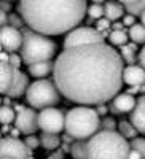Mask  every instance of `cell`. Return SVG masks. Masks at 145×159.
Returning <instances> with one entry per match:
<instances>
[{
    "label": "cell",
    "instance_id": "cell-31",
    "mask_svg": "<svg viewBox=\"0 0 145 159\" xmlns=\"http://www.w3.org/2000/svg\"><path fill=\"white\" fill-rule=\"evenodd\" d=\"M26 143L29 145V148H32V150H37L38 147H40V137H35L34 134H30V135H27V139L24 140Z\"/></svg>",
    "mask_w": 145,
    "mask_h": 159
},
{
    "label": "cell",
    "instance_id": "cell-42",
    "mask_svg": "<svg viewBox=\"0 0 145 159\" xmlns=\"http://www.w3.org/2000/svg\"><path fill=\"white\" fill-rule=\"evenodd\" d=\"M91 2H93V3H105V2H107V0H91Z\"/></svg>",
    "mask_w": 145,
    "mask_h": 159
},
{
    "label": "cell",
    "instance_id": "cell-36",
    "mask_svg": "<svg viewBox=\"0 0 145 159\" xmlns=\"http://www.w3.org/2000/svg\"><path fill=\"white\" fill-rule=\"evenodd\" d=\"M96 111L99 113V115H105V113H107L109 111V108H107V105H105V103H101V105H96Z\"/></svg>",
    "mask_w": 145,
    "mask_h": 159
},
{
    "label": "cell",
    "instance_id": "cell-38",
    "mask_svg": "<svg viewBox=\"0 0 145 159\" xmlns=\"http://www.w3.org/2000/svg\"><path fill=\"white\" fill-rule=\"evenodd\" d=\"M139 62H140V65H142V67L145 69V45H143V48L140 49V52H139Z\"/></svg>",
    "mask_w": 145,
    "mask_h": 159
},
{
    "label": "cell",
    "instance_id": "cell-2",
    "mask_svg": "<svg viewBox=\"0 0 145 159\" xmlns=\"http://www.w3.org/2000/svg\"><path fill=\"white\" fill-rule=\"evenodd\" d=\"M27 27L45 35H62L78 27L88 15V0H19Z\"/></svg>",
    "mask_w": 145,
    "mask_h": 159
},
{
    "label": "cell",
    "instance_id": "cell-1",
    "mask_svg": "<svg viewBox=\"0 0 145 159\" xmlns=\"http://www.w3.org/2000/svg\"><path fill=\"white\" fill-rule=\"evenodd\" d=\"M123 70L121 54L102 42L65 48L54 62L53 80L67 100L96 107L120 92Z\"/></svg>",
    "mask_w": 145,
    "mask_h": 159
},
{
    "label": "cell",
    "instance_id": "cell-33",
    "mask_svg": "<svg viewBox=\"0 0 145 159\" xmlns=\"http://www.w3.org/2000/svg\"><path fill=\"white\" fill-rule=\"evenodd\" d=\"M11 65H13V67H16V69H19L21 67V64L24 62L22 61V57H21V54L18 56L16 54V52H10V61H8Z\"/></svg>",
    "mask_w": 145,
    "mask_h": 159
},
{
    "label": "cell",
    "instance_id": "cell-14",
    "mask_svg": "<svg viewBox=\"0 0 145 159\" xmlns=\"http://www.w3.org/2000/svg\"><path fill=\"white\" fill-rule=\"evenodd\" d=\"M27 89H29V78L24 72H21L18 69L16 75H15V80H13V83H11V86H10V89H8V92L5 96H8L11 99H18L22 94H26Z\"/></svg>",
    "mask_w": 145,
    "mask_h": 159
},
{
    "label": "cell",
    "instance_id": "cell-27",
    "mask_svg": "<svg viewBox=\"0 0 145 159\" xmlns=\"http://www.w3.org/2000/svg\"><path fill=\"white\" fill-rule=\"evenodd\" d=\"M124 8H126L128 13H131V15L142 16V13L145 11V0H137L134 3H128V5H124Z\"/></svg>",
    "mask_w": 145,
    "mask_h": 159
},
{
    "label": "cell",
    "instance_id": "cell-6",
    "mask_svg": "<svg viewBox=\"0 0 145 159\" xmlns=\"http://www.w3.org/2000/svg\"><path fill=\"white\" fill-rule=\"evenodd\" d=\"M61 91L56 84L54 80H46V78H37L34 83L29 84V89L26 92L27 103L32 108H48V107H56L61 102Z\"/></svg>",
    "mask_w": 145,
    "mask_h": 159
},
{
    "label": "cell",
    "instance_id": "cell-21",
    "mask_svg": "<svg viewBox=\"0 0 145 159\" xmlns=\"http://www.w3.org/2000/svg\"><path fill=\"white\" fill-rule=\"evenodd\" d=\"M70 154L73 159H88V140H75L70 143Z\"/></svg>",
    "mask_w": 145,
    "mask_h": 159
},
{
    "label": "cell",
    "instance_id": "cell-8",
    "mask_svg": "<svg viewBox=\"0 0 145 159\" xmlns=\"http://www.w3.org/2000/svg\"><path fill=\"white\" fill-rule=\"evenodd\" d=\"M38 124L43 132L59 134L65 129V113L56 107L43 108L38 113Z\"/></svg>",
    "mask_w": 145,
    "mask_h": 159
},
{
    "label": "cell",
    "instance_id": "cell-39",
    "mask_svg": "<svg viewBox=\"0 0 145 159\" xmlns=\"http://www.w3.org/2000/svg\"><path fill=\"white\" fill-rule=\"evenodd\" d=\"M0 22H2V27H3V25H8V15H7V11L0 13Z\"/></svg>",
    "mask_w": 145,
    "mask_h": 159
},
{
    "label": "cell",
    "instance_id": "cell-28",
    "mask_svg": "<svg viewBox=\"0 0 145 159\" xmlns=\"http://www.w3.org/2000/svg\"><path fill=\"white\" fill-rule=\"evenodd\" d=\"M8 24L10 25H13V27H16V29H22V25L26 24V21H24V18L19 15H16V13H10L8 15Z\"/></svg>",
    "mask_w": 145,
    "mask_h": 159
},
{
    "label": "cell",
    "instance_id": "cell-3",
    "mask_svg": "<svg viewBox=\"0 0 145 159\" xmlns=\"http://www.w3.org/2000/svg\"><path fill=\"white\" fill-rule=\"evenodd\" d=\"M131 143L116 130H104L88 139V159H128Z\"/></svg>",
    "mask_w": 145,
    "mask_h": 159
},
{
    "label": "cell",
    "instance_id": "cell-35",
    "mask_svg": "<svg viewBox=\"0 0 145 159\" xmlns=\"http://www.w3.org/2000/svg\"><path fill=\"white\" fill-rule=\"evenodd\" d=\"M128 159H143V157H142V154H140L137 150L131 148V151H129V154H128Z\"/></svg>",
    "mask_w": 145,
    "mask_h": 159
},
{
    "label": "cell",
    "instance_id": "cell-40",
    "mask_svg": "<svg viewBox=\"0 0 145 159\" xmlns=\"http://www.w3.org/2000/svg\"><path fill=\"white\" fill-rule=\"evenodd\" d=\"M62 157H64L62 151H58V154H54V156H51L49 159H62Z\"/></svg>",
    "mask_w": 145,
    "mask_h": 159
},
{
    "label": "cell",
    "instance_id": "cell-43",
    "mask_svg": "<svg viewBox=\"0 0 145 159\" xmlns=\"http://www.w3.org/2000/svg\"><path fill=\"white\" fill-rule=\"evenodd\" d=\"M140 22H142V24H145V11L142 13V16H140Z\"/></svg>",
    "mask_w": 145,
    "mask_h": 159
},
{
    "label": "cell",
    "instance_id": "cell-37",
    "mask_svg": "<svg viewBox=\"0 0 145 159\" xmlns=\"http://www.w3.org/2000/svg\"><path fill=\"white\" fill-rule=\"evenodd\" d=\"M2 11H11V0H2Z\"/></svg>",
    "mask_w": 145,
    "mask_h": 159
},
{
    "label": "cell",
    "instance_id": "cell-16",
    "mask_svg": "<svg viewBox=\"0 0 145 159\" xmlns=\"http://www.w3.org/2000/svg\"><path fill=\"white\" fill-rule=\"evenodd\" d=\"M104 10H105V18L110 19L112 22L113 21H118V19H121L124 16V5L120 2V0H107V2L104 3Z\"/></svg>",
    "mask_w": 145,
    "mask_h": 159
},
{
    "label": "cell",
    "instance_id": "cell-29",
    "mask_svg": "<svg viewBox=\"0 0 145 159\" xmlns=\"http://www.w3.org/2000/svg\"><path fill=\"white\" fill-rule=\"evenodd\" d=\"M129 143H131V148L137 150V151L142 154V157L145 159V139H142V137H136V139L131 140Z\"/></svg>",
    "mask_w": 145,
    "mask_h": 159
},
{
    "label": "cell",
    "instance_id": "cell-44",
    "mask_svg": "<svg viewBox=\"0 0 145 159\" xmlns=\"http://www.w3.org/2000/svg\"><path fill=\"white\" fill-rule=\"evenodd\" d=\"M2 159H13V157H8V156H2Z\"/></svg>",
    "mask_w": 145,
    "mask_h": 159
},
{
    "label": "cell",
    "instance_id": "cell-26",
    "mask_svg": "<svg viewBox=\"0 0 145 159\" xmlns=\"http://www.w3.org/2000/svg\"><path fill=\"white\" fill-rule=\"evenodd\" d=\"M88 16L89 19H101L105 16V10L102 3H91L88 7Z\"/></svg>",
    "mask_w": 145,
    "mask_h": 159
},
{
    "label": "cell",
    "instance_id": "cell-30",
    "mask_svg": "<svg viewBox=\"0 0 145 159\" xmlns=\"http://www.w3.org/2000/svg\"><path fill=\"white\" fill-rule=\"evenodd\" d=\"M101 129H104V130H116V121L112 116H104L101 119Z\"/></svg>",
    "mask_w": 145,
    "mask_h": 159
},
{
    "label": "cell",
    "instance_id": "cell-10",
    "mask_svg": "<svg viewBox=\"0 0 145 159\" xmlns=\"http://www.w3.org/2000/svg\"><path fill=\"white\" fill-rule=\"evenodd\" d=\"M15 127L21 130V134L30 135L40 129L38 124V113L34 108H22L18 111V116L15 119Z\"/></svg>",
    "mask_w": 145,
    "mask_h": 159
},
{
    "label": "cell",
    "instance_id": "cell-34",
    "mask_svg": "<svg viewBox=\"0 0 145 159\" xmlns=\"http://www.w3.org/2000/svg\"><path fill=\"white\" fill-rule=\"evenodd\" d=\"M136 18H137V16H134V15H131V13H128V15H124L121 19H123V24L126 25V27H131V25H134V24H136Z\"/></svg>",
    "mask_w": 145,
    "mask_h": 159
},
{
    "label": "cell",
    "instance_id": "cell-12",
    "mask_svg": "<svg viewBox=\"0 0 145 159\" xmlns=\"http://www.w3.org/2000/svg\"><path fill=\"white\" fill-rule=\"evenodd\" d=\"M110 110L121 115V113H133L136 108L137 99L131 94V92H118V94L110 100Z\"/></svg>",
    "mask_w": 145,
    "mask_h": 159
},
{
    "label": "cell",
    "instance_id": "cell-7",
    "mask_svg": "<svg viewBox=\"0 0 145 159\" xmlns=\"http://www.w3.org/2000/svg\"><path fill=\"white\" fill-rule=\"evenodd\" d=\"M105 35L97 27H88V25H78L72 29L69 34H65L64 38V49L65 48H73V46H82V45H91V43H102Z\"/></svg>",
    "mask_w": 145,
    "mask_h": 159
},
{
    "label": "cell",
    "instance_id": "cell-25",
    "mask_svg": "<svg viewBox=\"0 0 145 159\" xmlns=\"http://www.w3.org/2000/svg\"><path fill=\"white\" fill-rule=\"evenodd\" d=\"M16 116H18V111L15 110V107L2 105V108H0V119H2L3 124H11L16 119Z\"/></svg>",
    "mask_w": 145,
    "mask_h": 159
},
{
    "label": "cell",
    "instance_id": "cell-18",
    "mask_svg": "<svg viewBox=\"0 0 145 159\" xmlns=\"http://www.w3.org/2000/svg\"><path fill=\"white\" fill-rule=\"evenodd\" d=\"M51 72H54V64L51 61H43V62H35L29 65V73L35 78H46Z\"/></svg>",
    "mask_w": 145,
    "mask_h": 159
},
{
    "label": "cell",
    "instance_id": "cell-20",
    "mask_svg": "<svg viewBox=\"0 0 145 159\" xmlns=\"http://www.w3.org/2000/svg\"><path fill=\"white\" fill-rule=\"evenodd\" d=\"M109 42H110V45L112 46H124V45H128L129 43V34L126 32V30H118V29H112V32L109 34Z\"/></svg>",
    "mask_w": 145,
    "mask_h": 159
},
{
    "label": "cell",
    "instance_id": "cell-45",
    "mask_svg": "<svg viewBox=\"0 0 145 159\" xmlns=\"http://www.w3.org/2000/svg\"><path fill=\"white\" fill-rule=\"evenodd\" d=\"M11 2H13V0H11Z\"/></svg>",
    "mask_w": 145,
    "mask_h": 159
},
{
    "label": "cell",
    "instance_id": "cell-22",
    "mask_svg": "<svg viewBox=\"0 0 145 159\" xmlns=\"http://www.w3.org/2000/svg\"><path fill=\"white\" fill-rule=\"evenodd\" d=\"M129 38H131V42H134L137 45H145V24H134V25H131L129 30Z\"/></svg>",
    "mask_w": 145,
    "mask_h": 159
},
{
    "label": "cell",
    "instance_id": "cell-13",
    "mask_svg": "<svg viewBox=\"0 0 145 159\" xmlns=\"http://www.w3.org/2000/svg\"><path fill=\"white\" fill-rule=\"evenodd\" d=\"M123 81L129 86H142L145 84V69L142 65L128 64L123 70Z\"/></svg>",
    "mask_w": 145,
    "mask_h": 159
},
{
    "label": "cell",
    "instance_id": "cell-9",
    "mask_svg": "<svg viewBox=\"0 0 145 159\" xmlns=\"http://www.w3.org/2000/svg\"><path fill=\"white\" fill-rule=\"evenodd\" d=\"M2 156H8L13 159H34L32 157V148H29V145L19 140L18 137L13 135H5L2 139Z\"/></svg>",
    "mask_w": 145,
    "mask_h": 159
},
{
    "label": "cell",
    "instance_id": "cell-11",
    "mask_svg": "<svg viewBox=\"0 0 145 159\" xmlns=\"http://www.w3.org/2000/svg\"><path fill=\"white\" fill-rule=\"evenodd\" d=\"M22 30L16 29L13 25H3L2 32H0V42H2V49L8 51V52H16L18 49H21L22 46Z\"/></svg>",
    "mask_w": 145,
    "mask_h": 159
},
{
    "label": "cell",
    "instance_id": "cell-32",
    "mask_svg": "<svg viewBox=\"0 0 145 159\" xmlns=\"http://www.w3.org/2000/svg\"><path fill=\"white\" fill-rule=\"evenodd\" d=\"M96 24H97V29H99L102 34H104V30H107V29H110V27H112V21H110V19H107L105 16H104V18H101V19H97V22H96ZM104 35H105V34H104Z\"/></svg>",
    "mask_w": 145,
    "mask_h": 159
},
{
    "label": "cell",
    "instance_id": "cell-15",
    "mask_svg": "<svg viewBox=\"0 0 145 159\" xmlns=\"http://www.w3.org/2000/svg\"><path fill=\"white\" fill-rule=\"evenodd\" d=\"M131 121H133V124L137 127L139 134L145 135V94H142L137 99L136 108L131 113Z\"/></svg>",
    "mask_w": 145,
    "mask_h": 159
},
{
    "label": "cell",
    "instance_id": "cell-24",
    "mask_svg": "<svg viewBox=\"0 0 145 159\" xmlns=\"http://www.w3.org/2000/svg\"><path fill=\"white\" fill-rule=\"evenodd\" d=\"M136 51H137V43L133 42V43H128V45L121 46L120 54H121V57H123L124 62H128V64H134L136 59H139V57H136Z\"/></svg>",
    "mask_w": 145,
    "mask_h": 159
},
{
    "label": "cell",
    "instance_id": "cell-19",
    "mask_svg": "<svg viewBox=\"0 0 145 159\" xmlns=\"http://www.w3.org/2000/svg\"><path fill=\"white\" fill-rule=\"evenodd\" d=\"M40 143H42V147L48 151H53V150H56L59 148V145H61V137L58 134H51V132H42V135H40Z\"/></svg>",
    "mask_w": 145,
    "mask_h": 159
},
{
    "label": "cell",
    "instance_id": "cell-41",
    "mask_svg": "<svg viewBox=\"0 0 145 159\" xmlns=\"http://www.w3.org/2000/svg\"><path fill=\"white\" fill-rule=\"evenodd\" d=\"M120 2H121L123 5H128V3H134V2H137V0H120Z\"/></svg>",
    "mask_w": 145,
    "mask_h": 159
},
{
    "label": "cell",
    "instance_id": "cell-23",
    "mask_svg": "<svg viewBox=\"0 0 145 159\" xmlns=\"http://www.w3.org/2000/svg\"><path fill=\"white\" fill-rule=\"evenodd\" d=\"M118 132L123 135V137H126V139H136L137 137V134H139V130H137V127L133 124V121H120V124H118Z\"/></svg>",
    "mask_w": 145,
    "mask_h": 159
},
{
    "label": "cell",
    "instance_id": "cell-17",
    "mask_svg": "<svg viewBox=\"0 0 145 159\" xmlns=\"http://www.w3.org/2000/svg\"><path fill=\"white\" fill-rule=\"evenodd\" d=\"M16 67H13V65L8 62V61H2V94L5 96L11 83H13V80H15V75H16Z\"/></svg>",
    "mask_w": 145,
    "mask_h": 159
},
{
    "label": "cell",
    "instance_id": "cell-4",
    "mask_svg": "<svg viewBox=\"0 0 145 159\" xmlns=\"http://www.w3.org/2000/svg\"><path fill=\"white\" fill-rule=\"evenodd\" d=\"M101 115L91 105H78L65 113V132L75 140H88L101 129Z\"/></svg>",
    "mask_w": 145,
    "mask_h": 159
},
{
    "label": "cell",
    "instance_id": "cell-5",
    "mask_svg": "<svg viewBox=\"0 0 145 159\" xmlns=\"http://www.w3.org/2000/svg\"><path fill=\"white\" fill-rule=\"evenodd\" d=\"M22 46L19 49V54L24 61V64H35L51 61L56 54V43L49 38V35L40 34L34 29H22Z\"/></svg>",
    "mask_w": 145,
    "mask_h": 159
}]
</instances>
